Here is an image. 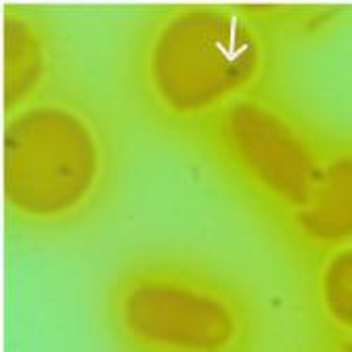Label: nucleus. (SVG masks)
Returning <instances> with one entry per match:
<instances>
[{
  "label": "nucleus",
  "instance_id": "6e6552de",
  "mask_svg": "<svg viewBox=\"0 0 352 352\" xmlns=\"http://www.w3.org/2000/svg\"><path fill=\"white\" fill-rule=\"evenodd\" d=\"M313 352H352V333L350 336H319Z\"/></svg>",
  "mask_w": 352,
  "mask_h": 352
},
{
  "label": "nucleus",
  "instance_id": "f03ea898",
  "mask_svg": "<svg viewBox=\"0 0 352 352\" xmlns=\"http://www.w3.org/2000/svg\"><path fill=\"white\" fill-rule=\"evenodd\" d=\"M122 141L109 111L63 84L3 126V197L9 218L34 235H65L111 201Z\"/></svg>",
  "mask_w": 352,
  "mask_h": 352
},
{
  "label": "nucleus",
  "instance_id": "39448f33",
  "mask_svg": "<svg viewBox=\"0 0 352 352\" xmlns=\"http://www.w3.org/2000/svg\"><path fill=\"white\" fill-rule=\"evenodd\" d=\"M271 229L304 267L352 243V135L329 132L323 170L311 199Z\"/></svg>",
  "mask_w": 352,
  "mask_h": 352
},
{
  "label": "nucleus",
  "instance_id": "423d86ee",
  "mask_svg": "<svg viewBox=\"0 0 352 352\" xmlns=\"http://www.w3.org/2000/svg\"><path fill=\"white\" fill-rule=\"evenodd\" d=\"M63 47L51 19L34 7L3 11V109L5 116L51 95L63 82Z\"/></svg>",
  "mask_w": 352,
  "mask_h": 352
},
{
  "label": "nucleus",
  "instance_id": "7ed1b4c3",
  "mask_svg": "<svg viewBox=\"0 0 352 352\" xmlns=\"http://www.w3.org/2000/svg\"><path fill=\"white\" fill-rule=\"evenodd\" d=\"M103 323L118 352H262L264 308L225 264L195 252H132L107 279Z\"/></svg>",
  "mask_w": 352,
  "mask_h": 352
},
{
  "label": "nucleus",
  "instance_id": "0eeeda50",
  "mask_svg": "<svg viewBox=\"0 0 352 352\" xmlns=\"http://www.w3.org/2000/svg\"><path fill=\"white\" fill-rule=\"evenodd\" d=\"M304 304L319 336L352 333V243L306 264Z\"/></svg>",
  "mask_w": 352,
  "mask_h": 352
},
{
  "label": "nucleus",
  "instance_id": "f257e3e1",
  "mask_svg": "<svg viewBox=\"0 0 352 352\" xmlns=\"http://www.w3.org/2000/svg\"><path fill=\"white\" fill-rule=\"evenodd\" d=\"M279 34L254 7L168 5L139 17L124 78L141 116L191 141L235 101L277 86Z\"/></svg>",
  "mask_w": 352,
  "mask_h": 352
},
{
  "label": "nucleus",
  "instance_id": "20e7f679",
  "mask_svg": "<svg viewBox=\"0 0 352 352\" xmlns=\"http://www.w3.org/2000/svg\"><path fill=\"white\" fill-rule=\"evenodd\" d=\"M327 143L329 132L298 111L277 86L235 101L189 141L269 227L308 204Z\"/></svg>",
  "mask_w": 352,
  "mask_h": 352
}]
</instances>
